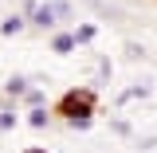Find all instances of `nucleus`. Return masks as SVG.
I'll list each match as a JSON object with an SVG mask.
<instances>
[{"instance_id":"obj_8","label":"nucleus","mask_w":157,"mask_h":153,"mask_svg":"<svg viewBox=\"0 0 157 153\" xmlns=\"http://www.w3.org/2000/svg\"><path fill=\"white\" fill-rule=\"evenodd\" d=\"M94 36H98V28H94V24H78V28H75V39H78V47L94 43Z\"/></svg>"},{"instance_id":"obj_4","label":"nucleus","mask_w":157,"mask_h":153,"mask_svg":"<svg viewBox=\"0 0 157 153\" xmlns=\"http://www.w3.org/2000/svg\"><path fill=\"white\" fill-rule=\"evenodd\" d=\"M24 28H28V16H24V12H16V16H8L4 24H0V36H20Z\"/></svg>"},{"instance_id":"obj_10","label":"nucleus","mask_w":157,"mask_h":153,"mask_svg":"<svg viewBox=\"0 0 157 153\" xmlns=\"http://www.w3.org/2000/svg\"><path fill=\"white\" fill-rule=\"evenodd\" d=\"M24 102H28V110H32V106H43V102H47V94H43L39 86H32V90L24 94Z\"/></svg>"},{"instance_id":"obj_3","label":"nucleus","mask_w":157,"mask_h":153,"mask_svg":"<svg viewBox=\"0 0 157 153\" xmlns=\"http://www.w3.org/2000/svg\"><path fill=\"white\" fill-rule=\"evenodd\" d=\"M75 47H78V39H75V32H59V36L51 39V51H55V55H71Z\"/></svg>"},{"instance_id":"obj_2","label":"nucleus","mask_w":157,"mask_h":153,"mask_svg":"<svg viewBox=\"0 0 157 153\" xmlns=\"http://www.w3.org/2000/svg\"><path fill=\"white\" fill-rule=\"evenodd\" d=\"M59 114L67 118V122H75V118H90L94 114V90H67V94L59 98V106H55Z\"/></svg>"},{"instance_id":"obj_9","label":"nucleus","mask_w":157,"mask_h":153,"mask_svg":"<svg viewBox=\"0 0 157 153\" xmlns=\"http://www.w3.org/2000/svg\"><path fill=\"white\" fill-rule=\"evenodd\" d=\"M16 122H20L16 110H0V134H12V130H16Z\"/></svg>"},{"instance_id":"obj_11","label":"nucleus","mask_w":157,"mask_h":153,"mask_svg":"<svg viewBox=\"0 0 157 153\" xmlns=\"http://www.w3.org/2000/svg\"><path fill=\"white\" fill-rule=\"evenodd\" d=\"M137 145H141V149H157V137L149 134V137H137Z\"/></svg>"},{"instance_id":"obj_5","label":"nucleus","mask_w":157,"mask_h":153,"mask_svg":"<svg viewBox=\"0 0 157 153\" xmlns=\"http://www.w3.org/2000/svg\"><path fill=\"white\" fill-rule=\"evenodd\" d=\"M28 90H32V86H28V78H24V75H12L8 82H4V94H8V98H24Z\"/></svg>"},{"instance_id":"obj_7","label":"nucleus","mask_w":157,"mask_h":153,"mask_svg":"<svg viewBox=\"0 0 157 153\" xmlns=\"http://www.w3.org/2000/svg\"><path fill=\"white\" fill-rule=\"evenodd\" d=\"M47 122H51V114H47V106H32V110H28V126H36V130H43Z\"/></svg>"},{"instance_id":"obj_13","label":"nucleus","mask_w":157,"mask_h":153,"mask_svg":"<svg viewBox=\"0 0 157 153\" xmlns=\"http://www.w3.org/2000/svg\"><path fill=\"white\" fill-rule=\"evenodd\" d=\"M86 4H98V8H102V4H106V0H86Z\"/></svg>"},{"instance_id":"obj_6","label":"nucleus","mask_w":157,"mask_h":153,"mask_svg":"<svg viewBox=\"0 0 157 153\" xmlns=\"http://www.w3.org/2000/svg\"><path fill=\"white\" fill-rule=\"evenodd\" d=\"M149 94H153V86L141 78V82H137V86H130L126 94H118V102H130V98H149Z\"/></svg>"},{"instance_id":"obj_12","label":"nucleus","mask_w":157,"mask_h":153,"mask_svg":"<svg viewBox=\"0 0 157 153\" xmlns=\"http://www.w3.org/2000/svg\"><path fill=\"white\" fill-rule=\"evenodd\" d=\"M24 153H47V149H36V145H32V149H24Z\"/></svg>"},{"instance_id":"obj_1","label":"nucleus","mask_w":157,"mask_h":153,"mask_svg":"<svg viewBox=\"0 0 157 153\" xmlns=\"http://www.w3.org/2000/svg\"><path fill=\"white\" fill-rule=\"evenodd\" d=\"M24 16H28V24L39 28V32H55L63 20H75V8H71V0H43V4L28 0V4H24Z\"/></svg>"}]
</instances>
